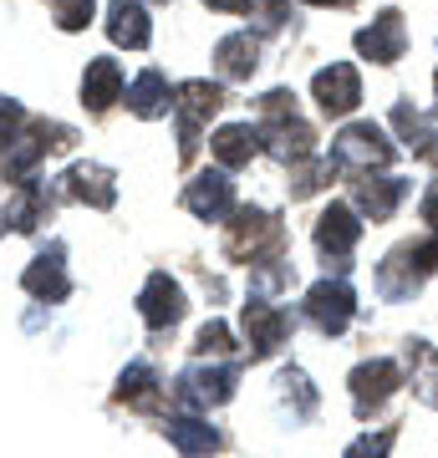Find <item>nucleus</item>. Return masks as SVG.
Here are the masks:
<instances>
[{
    "label": "nucleus",
    "instance_id": "9d476101",
    "mask_svg": "<svg viewBox=\"0 0 438 458\" xmlns=\"http://www.w3.org/2000/svg\"><path fill=\"white\" fill-rule=\"evenodd\" d=\"M291 336V316L271 306L265 295H250L245 301V342H250V357H271L280 342Z\"/></svg>",
    "mask_w": 438,
    "mask_h": 458
},
{
    "label": "nucleus",
    "instance_id": "4c0bfd02",
    "mask_svg": "<svg viewBox=\"0 0 438 458\" xmlns=\"http://www.w3.org/2000/svg\"><path fill=\"white\" fill-rule=\"evenodd\" d=\"M0 225H5V219H0Z\"/></svg>",
    "mask_w": 438,
    "mask_h": 458
},
{
    "label": "nucleus",
    "instance_id": "412c9836",
    "mask_svg": "<svg viewBox=\"0 0 438 458\" xmlns=\"http://www.w3.org/2000/svg\"><path fill=\"white\" fill-rule=\"evenodd\" d=\"M214 62H219V77L225 82H250V72L260 66V41L250 31H235L214 47Z\"/></svg>",
    "mask_w": 438,
    "mask_h": 458
},
{
    "label": "nucleus",
    "instance_id": "39448f33",
    "mask_svg": "<svg viewBox=\"0 0 438 458\" xmlns=\"http://www.w3.org/2000/svg\"><path fill=\"white\" fill-rule=\"evenodd\" d=\"M72 143H77V132L66 128V123H47V117H36L31 128L11 143V153H5V179H11V183L31 179V168L41 164L47 153H66Z\"/></svg>",
    "mask_w": 438,
    "mask_h": 458
},
{
    "label": "nucleus",
    "instance_id": "0eeeda50",
    "mask_svg": "<svg viewBox=\"0 0 438 458\" xmlns=\"http://www.w3.org/2000/svg\"><path fill=\"white\" fill-rule=\"evenodd\" d=\"M306 316L311 327L326 331V336H341V331L352 327V316H357V295L347 280H316L306 291Z\"/></svg>",
    "mask_w": 438,
    "mask_h": 458
},
{
    "label": "nucleus",
    "instance_id": "ddd939ff",
    "mask_svg": "<svg viewBox=\"0 0 438 458\" xmlns=\"http://www.w3.org/2000/svg\"><path fill=\"white\" fill-rule=\"evenodd\" d=\"M403 47H408V26H403V16H398V11H382L373 26H362V31H357V51L367 56V62H377V66L398 62V56H403Z\"/></svg>",
    "mask_w": 438,
    "mask_h": 458
},
{
    "label": "nucleus",
    "instance_id": "7ed1b4c3",
    "mask_svg": "<svg viewBox=\"0 0 438 458\" xmlns=\"http://www.w3.org/2000/svg\"><path fill=\"white\" fill-rule=\"evenodd\" d=\"M392 153L398 148L382 138V128H373V123H352L347 132H337L331 138V168L337 174H373V168H388L392 164Z\"/></svg>",
    "mask_w": 438,
    "mask_h": 458
},
{
    "label": "nucleus",
    "instance_id": "20e7f679",
    "mask_svg": "<svg viewBox=\"0 0 438 458\" xmlns=\"http://www.w3.org/2000/svg\"><path fill=\"white\" fill-rule=\"evenodd\" d=\"M280 245H286V234L271 214L260 209H240L229 219V234H225V250L235 260L245 265H265V260H280Z\"/></svg>",
    "mask_w": 438,
    "mask_h": 458
},
{
    "label": "nucleus",
    "instance_id": "e433bc0d",
    "mask_svg": "<svg viewBox=\"0 0 438 458\" xmlns=\"http://www.w3.org/2000/svg\"><path fill=\"white\" fill-rule=\"evenodd\" d=\"M434 87H438V72H434Z\"/></svg>",
    "mask_w": 438,
    "mask_h": 458
},
{
    "label": "nucleus",
    "instance_id": "f8f14e48",
    "mask_svg": "<svg viewBox=\"0 0 438 458\" xmlns=\"http://www.w3.org/2000/svg\"><path fill=\"white\" fill-rule=\"evenodd\" d=\"M398 387H403V372H398V361H388V357L362 361L357 372H352V403H357L362 418L382 408V403H388Z\"/></svg>",
    "mask_w": 438,
    "mask_h": 458
},
{
    "label": "nucleus",
    "instance_id": "4be33fe9",
    "mask_svg": "<svg viewBox=\"0 0 438 458\" xmlns=\"http://www.w3.org/2000/svg\"><path fill=\"white\" fill-rule=\"evenodd\" d=\"M117 98H123V72L113 56H98L82 77V102H87V113H107Z\"/></svg>",
    "mask_w": 438,
    "mask_h": 458
},
{
    "label": "nucleus",
    "instance_id": "393cba45",
    "mask_svg": "<svg viewBox=\"0 0 438 458\" xmlns=\"http://www.w3.org/2000/svg\"><path fill=\"white\" fill-rule=\"evenodd\" d=\"M163 433H168V443H174L184 458H210L214 448H219V433H214L204 418H189V412H184V418H168Z\"/></svg>",
    "mask_w": 438,
    "mask_h": 458
},
{
    "label": "nucleus",
    "instance_id": "cd10ccee",
    "mask_svg": "<svg viewBox=\"0 0 438 458\" xmlns=\"http://www.w3.org/2000/svg\"><path fill=\"white\" fill-rule=\"evenodd\" d=\"M194 352H199V357H229V352H235V342H229L225 321H204V327H199V336H194Z\"/></svg>",
    "mask_w": 438,
    "mask_h": 458
},
{
    "label": "nucleus",
    "instance_id": "5701e85b",
    "mask_svg": "<svg viewBox=\"0 0 438 458\" xmlns=\"http://www.w3.org/2000/svg\"><path fill=\"white\" fill-rule=\"evenodd\" d=\"M408 199V179H362L357 183V209L373 219V225H382V219H392L398 214V204Z\"/></svg>",
    "mask_w": 438,
    "mask_h": 458
},
{
    "label": "nucleus",
    "instance_id": "2f4dec72",
    "mask_svg": "<svg viewBox=\"0 0 438 458\" xmlns=\"http://www.w3.org/2000/svg\"><path fill=\"white\" fill-rule=\"evenodd\" d=\"M260 26L265 31H280L286 26V0H260Z\"/></svg>",
    "mask_w": 438,
    "mask_h": 458
},
{
    "label": "nucleus",
    "instance_id": "f03ea898",
    "mask_svg": "<svg viewBox=\"0 0 438 458\" xmlns=\"http://www.w3.org/2000/svg\"><path fill=\"white\" fill-rule=\"evenodd\" d=\"M438 270V234L428 229L423 240H408V245H398L382 260V270H377V285H382V295H413L423 285V276H434Z\"/></svg>",
    "mask_w": 438,
    "mask_h": 458
},
{
    "label": "nucleus",
    "instance_id": "1a4fd4ad",
    "mask_svg": "<svg viewBox=\"0 0 438 458\" xmlns=\"http://www.w3.org/2000/svg\"><path fill=\"white\" fill-rule=\"evenodd\" d=\"M311 98L322 107L326 117H347L352 107L362 102V77L352 62H331L316 72V82H311Z\"/></svg>",
    "mask_w": 438,
    "mask_h": 458
},
{
    "label": "nucleus",
    "instance_id": "dca6fc26",
    "mask_svg": "<svg viewBox=\"0 0 438 458\" xmlns=\"http://www.w3.org/2000/svg\"><path fill=\"white\" fill-rule=\"evenodd\" d=\"M66 250L51 245L47 255H36L31 265H26V276H21V285L36 295V301H66L72 295V280H66Z\"/></svg>",
    "mask_w": 438,
    "mask_h": 458
},
{
    "label": "nucleus",
    "instance_id": "bb28decb",
    "mask_svg": "<svg viewBox=\"0 0 438 458\" xmlns=\"http://www.w3.org/2000/svg\"><path fill=\"white\" fill-rule=\"evenodd\" d=\"M117 403H133V408H153L159 403V377H153V367L148 361H133L128 372L117 377Z\"/></svg>",
    "mask_w": 438,
    "mask_h": 458
},
{
    "label": "nucleus",
    "instance_id": "2eb2a0df",
    "mask_svg": "<svg viewBox=\"0 0 438 458\" xmlns=\"http://www.w3.org/2000/svg\"><path fill=\"white\" fill-rule=\"evenodd\" d=\"M184 209L199 214V219H229L235 214V183L214 168V174H199L189 189H184Z\"/></svg>",
    "mask_w": 438,
    "mask_h": 458
},
{
    "label": "nucleus",
    "instance_id": "aec40b11",
    "mask_svg": "<svg viewBox=\"0 0 438 458\" xmlns=\"http://www.w3.org/2000/svg\"><path fill=\"white\" fill-rule=\"evenodd\" d=\"M210 148H214V158H219V168H245L260 148H265V138H260V128H250V123H229V128H219L210 138Z\"/></svg>",
    "mask_w": 438,
    "mask_h": 458
},
{
    "label": "nucleus",
    "instance_id": "f257e3e1",
    "mask_svg": "<svg viewBox=\"0 0 438 458\" xmlns=\"http://www.w3.org/2000/svg\"><path fill=\"white\" fill-rule=\"evenodd\" d=\"M260 138H265V148L276 153L280 164H306L316 153V132H311V123H301L296 98L280 92V87L260 98Z\"/></svg>",
    "mask_w": 438,
    "mask_h": 458
},
{
    "label": "nucleus",
    "instance_id": "7c9ffc66",
    "mask_svg": "<svg viewBox=\"0 0 438 458\" xmlns=\"http://www.w3.org/2000/svg\"><path fill=\"white\" fill-rule=\"evenodd\" d=\"M21 123H26V113H21V102L0 98V153H11V143L21 138Z\"/></svg>",
    "mask_w": 438,
    "mask_h": 458
},
{
    "label": "nucleus",
    "instance_id": "f3484780",
    "mask_svg": "<svg viewBox=\"0 0 438 458\" xmlns=\"http://www.w3.org/2000/svg\"><path fill=\"white\" fill-rule=\"evenodd\" d=\"M107 36H113L117 47L143 51L148 41H153V21H148L143 0H113V5H107Z\"/></svg>",
    "mask_w": 438,
    "mask_h": 458
},
{
    "label": "nucleus",
    "instance_id": "9b49d317",
    "mask_svg": "<svg viewBox=\"0 0 438 458\" xmlns=\"http://www.w3.org/2000/svg\"><path fill=\"white\" fill-rule=\"evenodd\" d=\"M357 240H362L357 209H352V204H326L322 219H316V250L331 255L337 265H347V255L357 250ZM331 260H326V265H331Z\"/></svg>",
    "mask_w": 438,
    "mask_h": 458
},
{
    "label": "nucleus",
    "instance_id": "a878e982",
    "mask_svg": "<svg viewBox=\"0 0 438 458\" xmlns=\"http://www.w3.org/2000/svg\"><path fill=\"white\" fill-rule=\"evenodd\" d=\"M392 128L403 132V143L418 153L423 164H438V132L428 128V117H423L413 102H398V107H392Z\"/></svg>",
    "mask_w": 438,
    "mask_h": 458
},
{
    "label": "nucleus",
    "instance_id": "b1692460",
    "mask_svg": "<svg viewBox=\"0 0 438 458\" xmlns=\"http://www.w3.org/2000/svg\"><path fill=\"white\" fill-rule=\"evenodd\" d=\"M47 209H51L47 183H41V179L31 174V179H21V183H16V204L5 209V225L21 229V234H31V229L41 225V219H47Z\"/></svg>",
    "mask_w": 438,
    "mask_h": 458
},
{
    "label": "nucleus",
    "instance_id": "c756f323",
    "mask_svg": "<svg viewBox=\"0 0 438 458\" xmlns=\"http://www.w3.org/2000/svg\"><path fill=\"white\" fill-rule=\"evenodd\" d=\"M392 443H398V428H382L377 438H373V433H367V438H357L341 458H388V454H392Z\"/></svg>",
    "mask_w": 438,
    "mask_h": 458
},
{
    "label": "nucleus",
    "instance_id": "423d86ee",
    "mask_svg": "<svg viewBox=\"0 0 438 458\" xmlns=\"http://www.w3.org/2000/svg\"><path fill=\"white\" fill-rule=\"evenodd\" d=\"M219 102H225L219 82H184L179 87V98H174V117H179V158H184V164L194 158L199 132H204V123L219 113Z\"/></svg>",
    "mask_w": 438,
    "mask_h": 458
},
{
    "label": "nucleus",
    "instance_id": "c9c22d12",
    "mask_svg": "<svg viewBox=\"0 0 438 458\" xmlns=\"http://www.w3.org/2000/svg\"><path fill=\"white\" fill-rule=\"evenodd\" d=\"M306 5H347V0H306Z\"/></svg>",
    "mask_w": 438,
    "mask_h": 458
},
{
    "label": "nucleus",
    "instance_id": "4468645a",
    "mask_svg": "<svg viewBox=\"0 0 438 458\" xmlns=\"http://www.w3.org/2000/svg\"><path fill=\"white\" fill-rule=\"evenodd\" d=\"M138 316H143L153 331H168L174 321L184 316V291H179V280H168L159 270V276H148L143 295H138Z\"/></svg>",
    "mask_w": 438,
    "mask_h": 458
},
{
    "label": "nucleus",
    "instance_id": "6ab92c4d",
    "mask_svg": "<svg viewBox=\"0 0 438 458\" xmlns=\"http://www.w3.org/2000/svg\"><path fill=\"white\" fill-rule=\"evenodd\" d=\"M123 98H128V113L133 117H163L168 107H174V87H168V77H163V72H153V66H148V72H138V77H133V87L123 92Z\"/></svg>",
    "mask_w": 438,
    "mask_h": 458
},
{
    "label": "nucleus",
    "instance_id": "a211bd4d",
    "mask_svg": "<svg viewBox=\"0 0 438 458\" xmlns=\"http://www.w3.org/2000/svg\"><path fill=\"white\" fill-rule=\"evenodd\" d=\"M62 189H66L72 199H82V204H92V209H113V204H117V183H113V174H107V168H98V164H77V168H66Z\"/></svg>",
    "mask_w": 438,
    "mask_h": 458
},
{
    "label": "nucleus",
    "instance_id": "c85d7f7f",
    "mask_svg": "<svg viewBox=\"0 0 438 458\" xmlns=\"http://www.w3.org/2000/svg\"><path fill=\"white\" fill-rule=\"evenodd\" d=\"M92 11H98L92 0H56V5H51V16H56L62 31H82V26L92 21Z\"/></svg>",
    "mask_w": 438,
    "mask_h": 458
},
{
    "label": "nucleus",
    "instance_id": "f704fd0d",
    "mask_svg": "<svg viewBox=\"0 0 438 458\" xmlns=\"http://www.w3.org/2000/svg\"><path fill=\"white\" fill-rule=\"evenodd\" d=\"M428 361H434V372L423 377V387H428V403H438V357H428Z\"/></svg>",
    "mask_w": 438,
    "mask_h": 458
},
{
    "label": "nucleus",
    "instance_id": "6e6552de",
    "mask_svg": "<svg viewBox=\"0 0 438 458\" xmlns=\"http://www.w3.org/2000/svg\"><path fill=\"white\" fill-rule=\"evenodd\" d=\"M235 382H240V372L235 367H189V372L174 382V397H179L184 408H219V403H229L235 397Z\"/></svg>",
    "mask_w": 438,
    "mask_h": 458
},
{
    "label": "nucleus",
    "instance_id": "72a5a7b5",
    "mask_svg": "<svg viewBox=\"0 0 438 458\" xmlns=\"http://www.w3.org/2000/svg\"><path fill=\"white\" fill-rule=\"evenodd\" d=\"M210 11H229V16H240V11H250V0H204Z\"/></svg>",
    "mask_w": 438,
    "mask_h": 458
},
{
    "label": "nucleus",
    "instance_id": "473e14b6",
    "mask_svg": "<svg viewBox=\"0 0 438 458\" xmlns=\"http://www.w3.org/2000/svg\"><path fill=\"white\" fill-rule=\"evenodd\" d=\"M423 219H428V229L438 234V183L428 189V194H423Z\"/></svg>",
    "mask_w": 438,
    "mask_h": 458
}]
</instances>
